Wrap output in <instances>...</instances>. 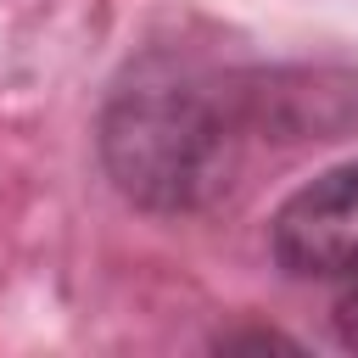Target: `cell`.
I'll use <instances>...</instances> for the list:
<instances>
[{
  "label": "cell",
  "mask_w": 358,
  "mask_h": 358,
  "mask_svg": "<svg viewBox=\"0 0 358 358\" xmlns=\"http://www.w3.org/2000/svg\"><path fill=\"white\" fill-rule=\"evenodd\" d=\"M336 341L347 352H358V268H347L341 291H336Z\"/></svg>",
  "instance_id": "3957f363"
},
{
  "label": "cell",
  "mask_w": 358,
  "mask_h": 358,
  "mask_svg": "<svg viewBox=\"0 0 358 358\" xmlns=\"http://www.w3.org/2000/svg\"><path fill=\"white\" fill-rule=\"evenodd\" d=\"M246 145V112L218 78L151 56L106 101L101 162L117 190L151 213L207 207Z\"/></svg>",
  "instance_id": "6da1fadb"
},
{
  "label": "cell",
  "mask_w": 358,
  "mask_h": 358,
  "mask_svg": "<svg viewBox=\"0 0 358 358\" xmlns=\"http://www.w3.org/2000/svg\"><path fill=\"white\" fill-rule=\"evenodd\" d=\"M268 252L296 280H341L358 268V162L291 190L268 224Z\"/></svg>",
  "instance_id": "7a4b0ae2"
}]
</instances>
